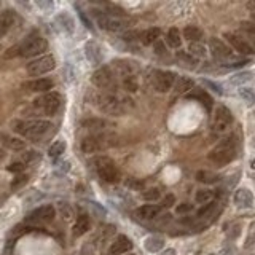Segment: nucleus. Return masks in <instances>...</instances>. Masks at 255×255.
<instances>
[{
  "mask_svg": "<svg viewBox=\"0 0 255 255\" xmlns=\"http://www.w3.org/2000/svg\"><path fill=\"white\" fill-rule=\"evenodd\" d=\"M161 208L152 206V204H145V206H140L139 209L134 211V217L139 218V220H152L160 214Z\"/></svg>",
  "mask_w": 255,
  "mask_h": 255,
  "instance_id": "nucleus-20",
  "label": "nucleus"
},
{
  "mask_svg": "<svg viewBox=\"0 0 255 255\" xmlns=\"http://www.w3.org/2000/svg\"><path fill=\"white\" fill-rule=\"evenodd\" d=\"M126 185L128 187H131V188H136V190H140L144 187V182L142 180H137V179H129L126 182Z\"/></svg>",
  "mask_w": 255,
  "mask_h": 255,
  "instance_id": "nucleus-46",
  "label": "nucleus"
},
{
  "mask_svg": "<svg viewBox=\"0 0 255 255\" xmlns=\"http://www.w3.org/2000/svg\"><path fill=\"white\" fill-rule=\"evenodd\" d=\"M129 251H132L131 239L125 235H118L115 238V241L110 244L109 251L105 252V255H123V254H128Z\"/></svg>",
  "mask_w": 255,
  "mask_h": 255,
  "instance_id": "nucleus-15",
  "label": "nucleus"
},
{
  "mask_svg": "<svg viewBox=\"0 0 255 255\" xmlns=\"http://www.w3.org/2000/svg\"><path fill=\"white\" fill-rule=\"evenodd\" d=\"M82 126L85 128V129H89V131H101L107 126V123L101 118H89V120H85Z\"/></svg>",
  "mask_w": 255,
  "mask_h": 255,
  "instance_id": "nucleus-31",
  "label": "nucleus"
},
{
  "mask_svg": "<svg viewBox=\"0 0 255 255\" xmlns=\"http://www.w3.org/2000/svg\"><path fill=\"white\" fill-rule=\"evenodd\" d=\"M188 99H196V101H200L203 105H206V109L211 110L212 109V97L206 93L204 89L201 88H193L190 91V94H187Z\"/></svg>",
  "mask_w": 255,
  "mask_h": 255,
  "instance_id": "nucleus-24",
  "label": "nucleus"
},
{
  "mask_svg": "<svg viewBox=\"0 0 255 255\" xmlns=\"http://www.w3.org/2000/svg\"><path fill=\"white\" fill-rule=\"evenodd\" d=\"M166 43L171 48H180L182 45V35L177 27H171L166 34Z\"/></svg>",
  "mask_w": 255,
  "mask_h": 255,
  "instance_id": "nucleus-28",
  "label": "nucleus"
},
{
  "mask_svg": "<svg viewBox=\"0 0 255 255\" xmlns=\"http://www.w3.org/2000/svg\"><path fill=\"white\" fill-rule=\"evenodd\" d=\"M187 53L190 54V56H193L195 59H198V58H204V56H206V46H204L201 42L200 43H190V46H188V49H187Z\"/></svg>",
  "mask_w": 255,
  "mask_h": 255,
  "instance_id": "nucleus-33",
  "label": "nucleus"
},
{
  "mask_svg": "<svg viewBox=\"0 0 255 255\" xmlns=\"http://www.w3.org/2000/svg\"><path fill=\"white\" fill-rule=\"evenodd\" d=\"M26 180H27V177H23V175H21V177H18V180H16L15 183H13L11 187H18L19 183H23V182H26Z\"/></svg>",
  "mask_w": 255,
  "mask_h": 255,
  "instance_id": "nucleus-52",
  "label": "nucleus"
},
{
  "mask_svg": "<svg viewBox=\"0 0 255 255\" xmlns=\"http://www.w3.org/2000/svg\"><path fill=\"white\" fill-rule=\"evenodd\" d=\"M123 88L126 91H129V93H136L137 88H139V83H137V79L134 75H129V77H123Z\"/></svg>",
  "mask_w": 255,
  "mask_h": 255,
  "instance_id": "nucleus-35",
  "label": "nucleus"
},
{
  "mask_svg": "<svg viewBox=\"0 0 255 255\" xmlns=\"http://www.w3.org/2000/svg\"><path fill=\"white\" fill-rule=\"evenodd\" d=\"M211 255H215V254H211Z\"/></svg>",
  "mask_w": 255,
  "mask_h": 255,
  "instance_id": "nucleus-55",
  "label": "nucleus"
},
{
  "mask_svg": "<svg viewBox=\"0 0 255 255\" xmlns=\"http://www.w3.org/2000/svg\"><path fill=\"white\" fill-rule=\"evenodd\" d=\"M97 174L99 177L107 183H118L122 179V171L110 158H99L96 161Z\"/></svg>",
  "mask_w": 255,
  "mask_h": 255,
  "instance_id": "nucleus-4",
  "label": "nucleus"
},
{
  "mask_svg": "<svg viewBox=\"0 0 255 255\" xmlns=\"http://www.w3.org/2000/svg\"><path fill=\"white\" fill-rule=\"evenodd\" d=\"M175 82V74L171 70H157L153 77V86L158 93H168L171 91Z\"/></svg>",
  "mask_w": 255,
  "mask_h": 255,
  "instance_id": "nucleus-9",
  "label": "nucleus"
},
{
  "mask_svg": "<svg viewBox=\"0 0 255 255\" xmlns=\"http://www.w3.org/2000/svg\"><path fill=\"white\" fill-rule=\"evenodd\" d=\"M85 53H86L88 61L96 64V66L102 62V51L96 42H88V43L85 45Z\"/></svg>",
  "mask_w": 255,
  "mask_h": 255,
  "instance_id": "nucleus-21",
  "label": "nucleus"
},
{
  "mask_svg": "<svg viewBox=\"0 0 255 255\" xmlns=\"http://www.w3.org/2000/svg\"><path fill=\"white\" fill-rule=\"evenodd\" d=\"M155 49H157V54H163L165 53V46H163V43H158V42H155Z\"/></svg>",
  "mask_w": 255,
  "mask_h": 255,
  "instance_id": "nucleus-51",
  "label": "nucleus"
},
{
  "mask_svg": "<svg viewBox=\"0 0 255 255\" xmlns=\"http://www.w3.org/2000/svg\"><path fill=\"white\" fill-rule=\"evenodd\" d=\"M117 66V69L120 70V74H122L123 77H129V75H134V72H136V66H134V62H129V61H117L113 62Z\"/></svg>",
  "mask_w": 255,
  "mask_h": 255,
  "instance_id": "nucleus-30",
  "label": "nucleus"
},
{
  "mask_svg": "<svg viewBox=\"0 0 255 255\" xmlns=\"http://www.w3.org/2000/svg\"><path fill=\"white\" fill-rule=\"evenodd\" d=\"M8 171L10 172H21V171H24V165L23 163H11V165L8 166Z\"/></svg>",
  "mask_w": 255,
  "mask_h": 255,
  "instance_id": "nucleus-49",
  "label": "nucleus"
},
{
  "mask_svg": "<svg viewBox=\"0 0 255 255\" xmlns=\"http://www.w3.org/2000/svg\"><path fill=\"white\" fill-rule=\"evenodd\" d=\"M66 148H67V144L64 142V140H56V142L51 144V147L48 148V155L51 158H58L66 152Z\"/></svg>",
  "mask_w": 255,
  "mask_h": 255,
  "instance_id": "nucleus-32",
  "label": "nucleus"
},
{
  "mask_svg": "<svg viewBox=\"0 0 255 255\" xmlns=\"http://www.w3.org/2000/svg\"><path fill=\"white\" fill-rule=\"evenodd\" d=\"M208 158L215 163V165L218 166H225L228 165V163H231L233 160L236 158V150H235V145H233V142H222L218 144L214 150H212Z\"/></svg>",
  "mask_w": 255,
  "mask_h": 255,
  "instance_id": "nucleus-5",
  "label": "nucleus"
},
{
  "mask_svg": "<svg viewBox=\"0 0 255 255\" xmlns=\"http://www.w3.org/2000/svg\"><path fill=\"white\" fill-rule=\"evenodd\" d=\"M241 31L247 32L252 37V35L255 34V27L252 26V23H241Z\"/></svg>",
  "mask_w": 255,
  "mask_h": 255,
  "instance_id": "nucleus-48",
  "label": "nucleus"
},
{
  "mask_svg": "<svg viewBox=\"0 0 255 255\" xmlns=\"http://www.w3.org/2000/svg\"><path fill=\"white\" fill-rule=\"evenodd\" d=\"M97 251V238H93L88 243H85L82 251H80V255H94Z\"/></svg>",
  "mask_w": 255,
  "mask_h": 255,
  "instance_id": "nucleus-37",
  "label": "nucleus"
},
{
  "mask_svg": "<svg viewBox=\"0 0 255 255\" xmlns=\"http://www.w3.org/2000/svg\"><path fill=\"white\" fill-rule=\"evenodd\" d=\"M54 86V82L51 79H35L29 83H24V88L34 93H49Z\"/></svg>",
  "mask_w": 255,
  "mask_h": 255,
  "instance_id": "nucleus-19",
  "label": "nucleus"
},
{
  "mask_svg": "<svg viewBox=\"0 0 255 255\" xmlns=\"http://www.w3.org/2000/svg\"><path fill=\"white\" fill-rule=\"evenodd\" d=\"M196 180L203 182V183H217L218 182V175H215L211 171H198L196 172Z\"/></svg>",
  "mask_w": 255,
  "mask_h": 255,
  "instance_id": "nucleus-34",
  "label": "nucleus"
},
{
  "mask_svg": "<svg viewBox=\"0 0 255 255\" xmlns=\"http://www.w3.org/2000/svg\"><path fill=\"white\" fill-rule=\"evenodd\" d=\"M144 247H145V251L147 252H150V254H157L160 251H163V247H165V239H163L161 236H148L145 239V243H144Z\"/></svg>",
  "mask_w": 255,
  "mask_h": 255,
  "instance_id": "nucleus-25",
  "label": "nucleus"
},
{
  "mask_svg": "<svg viewBox=\"0 0 255 255\" xmlns=\"http://www.w3.org/2000/svg\"><path fill=\"white\" fill-rule=\"evenodd\" d=\"M6 147L10 148V150H15V152H19V150H24L26 148V142L24 140H21L18 137H10V139H6Z\"/></svg>",
  "mask_w": 255,
  "mask_h": 255,
  "instance_id": "nucleus-38",
  "label": "nucleus"
},
{
  "mask_svg": "<svg viewBox=\"0 0 255 255\" xmlns=\"http://www.w3.org/2000/svg\"><path fill=\"white\" fill-rule=\"evenodd\" d=\"M217 204H218V203H209V204H206V206L201 208L200 211H198V217H201V218H206V217H209V215L212 214V212L215 211Z\"/></svg>",
  "mask_w": 255,
  "mask_h": 255,
  "instance_id": "nucleus-42",
  "label": "nucleus"
},
{
  "mask_svg": "<svg viewBox=\"0 0 255 255\" xmlns=\"http://www.w3.org/2000/svg\"><path fill=\"white\" fill-rule=\"evenodd\" d=\"M212 191L211 190H198L196 191V201L201 203V204H206L212 200Z\"/></svg>",
  "mask_w": 255,
  "mask_h": 255,
  "instance_id": "nucleus-40",
  "label": "nucleus"
},
{
  "mask_svg": "<svg viewBox=\"0 0 255 255\" xmlns=\"http://www.w3.org/2000/svg\"><path fill=\"white\" fill-rule=\"evenodd\" d=\"M177 59H180L182 62H185V64H188V67H195L196 66V61L198 59H195L193 56H190L187 51H177Z\"/></svg>",
  "mask_w": 255,
  "mask_h": 255,
  "instance_id": "nucleus-41",
  "label": "nucleus"
},
{
  "mask_svg": "<svg viewBox=\"0 0 255 255\" xmlns=\"http://www.w3.org/2000/svg\"><path fill=\"white\" fill-rule=\"evenodd\" d=\"M209 49H211V53L215 59H228L231 56V49L218 39H211L209 40Z\"/></svg>",
  "mask_w": 255,
  "mask_h": 255,
  "instance_id": "nucleus-17",
  "label": "nucleus"
},
{
  "mask_svg": "<svg viewBox=\"0 0 255 255\" xmlns=\"http://www.w3.org/2000/svg\"><path fill=\"white\" fill-rule=\"evenodd\" d=\"M93 83L94 86L101 88V89H109L113 86V83H115V75H113L112 69L109 66H101L99 69L94 70L93 74Z\"/></svg>",
  "mask_w": 255,
  "mask_h": 255,
  "instance_id": "nucleus-10",
  "label": "nucleus"
},
{
  "mask_svg": "<svg viewBox=\"0 0 255 255\" xmlns=\"http://www.w3.org/2000/svg\"><path fill=\"white\" fill-rule=\"evenodd\" d=\"M125 99H120L115 94H96L94 97V105L101 110L105 115H112V117H120L123 115L126 107H125Z\"/></svg>",
  "mask_w": 255,
  "mask_h": 255,
  "instance_id": "nucleus-3",
  "label": "nucleus"
},
{
  "mask_svg": "<svg viewBox=\"0 0 255 255\" xmlns=\"http://www.w3.org/2000/svg\"><path fill=\"white\" fill-rule=\"evenodd\" d=\"M58 23H61V27L66 32H74V19L70 18L69 15H66V13H64V15H59L58 16Z\"/></svg>",
  "mask_w": 255,
  "mask_h": 255,
  "instance_id": "nucleus-36",
  "label": "nucleus"
},
{
  "mask_svg": "<svg viewBox=\"0 0 255 255\" xmlns=\"http://www.w3.org/2000/svg\"><path fill=\"white\" fill-rule=\"evenodd\" d=\"M160 196H161V193H160V190L157 187L148 188V190H145L144 193H142V198H144L145 201H158Z\"/></svg>",
  "mask_w": 255,
  "mask_h": 255,
  "instance_id": "nucleus-39",
  "label": "nucleus"
},
{
  "mask_svg": "<svg viewBox=\"0 0 255 255\" xmlns=\"http://www.w3.org/2000/svg\"><path fill=\"white\" fill-rule=\"evenodd\" d=\"M239 96L247 102V105L254 104V91H252V88H241L239 89Z\"/></svg>",
  "mask_w": 255,
  "mask_h": 255,
  "instance_id": "nucleus-43",
  "label": "nucleus"
},
{
  "mask_svg": "<svg viewBox=\"0 0 255 255\" xmlns=\"http://www.w3.org/2000/svg\"><path fill=\"white\" fill-rule=\"evenodd\" d=\"M223 37L226 39V42H228V43L233 48L236 49L238 53H241V54H252L254 53L252 45L246 39L241 37V35H236V34H233V32H225Z\"/></svg>",
  "mask_w": 255,
  "mask_h": 255,
  "instance_id": "nucleus-14",
  "label": "nucleus"
},
{
  "mask_svg": "<svg viewBox=\"0 0 255 255\" xmlns=\"http://www.w3.org/2000/svg\"><path fill=\"white\" fill-rule=\"evenodd\" d=\"M233 123V113L228 107H217L215 115H214V125H212V129L215 132H225L228 129V126Z\"/></svg>",
  "mask_w": 255,
  "mask_h": 255,
  "instance_id": "nucleus-12",
  "label": "nucleus"
},
{
  "mask_svg": "<svg viewBox=\"0 0 255 255\" xmlns=\"http://www.w3.org/2000/svg\"><path fill=\"white\" fill-rule=\"evenodd\" d=\"M129 255H136V254H129Z\"/></svg>",
  "mask_w": 255,
  "mask_h": 255,
  "instance_id": "nucleus-54",
  "label": "nucleus"
},
{
  "mask_svg": "<svg viewBox=\"0 0 255 255\" xmlns=\"http://www.w3.org/2000/svg\"><path fill=\"white\" fill-rule=\"evenodd\" d=\"M56 217V209L51 204H45V206H40L37 209H34L29 215H27L26 222L34 223V225H45L49 223Z\"/></svg>",
  "mask_w": 255,
  "mask_h": 255,
  "instance_id": "nucleus-8",
  "label": "nucleus"
},
{
  "mask_svg": "<svg viewBox=\"0 0 255 255\" xmlns=\"http://www.w3.org/2000/svg\"><path fill=\"white\" fill-rule=\"evenodd\" d=\"M53 125L46 120H26V122H18L15 125V131L19 136L27 139H42L51 131Z\"/></svg>",
  "mask_w": 255,
  "mask_h": 255,
  "instance_id": "nucleus-2",
  "label": "nucleus"
},
{
  "mask_svg": "<svg viewBox=\"0 0 255 255\" xmlns=\"http://www.w3.org/2000/svg\"><path fill=\"white\" fill-rule=\"evenodd\" d=\"M160 35H161V29H158V27H150V29L139 34V40L142 42L144 45H153L155 42H158Z\"/></svg>",
  "mask_w": 255,
  "mask_h": 255,
  "instance_id": "nucleus-26",
  "label": "nucleus"
},
{
  "mask_svg": "<svg viewBox=\"0 0 255 255\" xmlns=\"http://www.w3.org/2000/svg\"><path fill=\"white\" fill-rule=\"evenodd\" d=\"M107 139L104 136H99V134H94V136H88L82 140V150L83 153H96V152H101L107 147Z\"/></svg>",
  "mask_w": 255,
  "mask_h": 255,
  "instance_id": "nucleus-13",
  "label": "nucleus"
},
{
  "mask_svg": "<svg viewBox=\"0 0 255 255\" xmlns=\"http://www.w3.org/2000/svg\"><path fill=\"white\" fill-rule=\"evenodd\" d=\"M183 37H185L190 43H200L203 39V31L196 26H187L183 29Z\"/></svg>",
  "mask_w": 255,
  "mask_h": 255,
  "instance_id": "nucleus-27",
  "label": "nucleus"
},
{
  "mask_svg": "<svg viewBox=\"0 0 255 255\" xmlns=\"http://www.w3.org/2000/svg\"><path fill=\"white\" fill-rule=\"evenodd\" d=\"M46 48H48L46 40L39 34H32V35H29V37H26L21 43L6 49V53L3 56L6 59L34 58V56H39L43 51H46Z\"/></svg>",
  "mask_w": 255,
  "mask_h": 255,
  "instance_id": "nucleus-1",
  "label": "nucleus"
},
{
  "mask_svg": "<svg viewBox=\"0 0 255 255\" xmlns=\"http://www.w3.org/2000/svg\"><path fill=\"white\" fill-rule=\"evenodd\" d=\"M96 23H97L99 27H101V29L109 31V32H120L126 27V23L123 19H120L118 16H113V15H107V13L97 15L96 16Z\"/></svg>",
  "mask_w": 255,
  "mask_h": 255,
  "instance_id": "nucleus-11",
  "label": "nucleus"
},
{
  "mask_svg": "<svg viewBox=\"0 0 255 255\" xmlns=\"http://www.w3.org/2000/svg\"><path fill=\"white\" fill-rule=\"evenodd\" d=\"M91 230V220L86 214H82L79 218H77V222L74 225V236L80 238L83 235H86V233Z\"/></svg>",
  "mask_w": 255,
  "mask_h": 255,
  "instance_id": "nucleus-22",
  "label": "nucleus"
},
{
  "mask_svg": "<svg viewBox=\"0 0 255 255\" xmlns=\"http://www.w3.org/2000/svg\"><path fill=\"white\" fill-rule=\"evenodd\" d=\"M16 23V13L13 10H3L0 11V39H3L6 34L10 32V29Z\"/></svg>",
  "mask_w": 255,
  "mask_h": 255,
  "instance_id": "nucleus-16",
  "label": "nucleus"
},
{
  "mask_svg": "<svg viewBox=\"0 0 255 255\" xmlns=\"http://www.w3.org/2000/svg\"><path fill=\"white\" fill-rule=\"evenodd\" d=\"M251 80H252V72H249V70H246V72H238L233 77H230V83L235 85V86H241V88H243V85H246Z\"/></svg>",
  "mask_w": 255,
  "mask_h": 255,
  "instance_id": "nucleus-29",
  "label": "nucleus"
},
{
  "mask_svg": "<svg viewBox=\"0 0 255 255\" xmlns=\"http://www.w3.org/2000/svg\"><path fill=\"white\" fill-rule=\"evenodd\" d=\"M235 204L241 209H251L254 204V195L249 188H239L235 193Z\"/></svg>",
  "mask_w": 255,
  "mask_h": 255,
  "instance_id": "nucleus-18",
  "label": "nucleus"
},
{
  "mask_svg": "<svg viewBox=\"0 0 255 255\" xmlns=\"http://www.w3.org/2000/svg\"><path fill=\"white\" fill-rule=\"evenodd\" d=\"M193 88H195V83L191 79H188V77H175V82H174L175 94H185Z\"/></svg>",
  "mask_w": 255,
  "mask_h": 255,
  "instance_id": "nucleus-23",
  "label": "nucleus"
},
{
  "mask_svg": "<svg viewBox=\"0 0 255 255\" xmlns=\"http://www.w3.org/2000/svg\"><path fill=\"white\" fill-rule=\"evenodd\" d=\"M160 255H175V251L174 249H166V251H163Z\"/></svg>",
  "mask_w": 255,
  "mask_h": 255,
  "instance_id": "nucleus-53",
  "label": "nucleus"
},
{
  "mask_svg": "<svg viewBox=\"0 0 255 255\" xmlns=\"http://www.w3.org/2000/svg\"><path fill=\"white\" fill-rule=\"evenodd\" d=\"M218 255H239V251L236 249V246L228 244V246L223 247V249L220 251V254H218Z\"/></svg>",
  "mask_w": 255,
  "mask_h": 255,
  "instance_id": "nucleus-44",
  "label": "nucleus"
},
{
  "mask_svg": "<svg viewBox=\"0 0 255 255\" xmlns=\"http://www.w3.org/2000/svg\"><path fill=\"white\" fill-rule=\"evenodd\" d=\"M203 83H204V86H208V88H211L212 91H215L217 94H223V91H222V88H220V86H218V85L212 83V82H209V80H204Z\"/></svg>",
  "mask_w": 255,
  "mask_h": 255,
  "instance_id": "nucleus-47",
  "label": "nucleus"
},
{
  "mask_svg": "<svg viewBox=\"0 0 255 255\" xmlns=\"http://www.w3.org/2000/svg\"><path fill=\"white\" fill-rule=\"evenodd\" d=\"M174 203H175V198H174V195H166V198H165V200H163L161 208H171Z\"/></svg>",
  "mask_w": 255,
  "mask_h": 255,
  "instance_id": "nucleus-50",
  "label": "nucleus"
},
{
  "mask_svg": "<svg viewBox=\"0 0 255 255\" xmlns=\"http://www.w3.org/2000/svg\"><path fill=\"white\" fill-rule=\"evenodd\" d=\"M35 105L43 110L45 115L53 117L62 107V96L59 93H56V91H49V93H45L40 99H37Z\"/></svg>",
  "mask_w": 255,
  "mask_h": 255,
  "instance_id": "nucleus-6",
  "label": "nucleus"
},
{
  "mask_svg": "<svg viewBox=\"0 0 255 255\" xmlns=\"http://www.w3.org/2000/svg\"><path fill=\"white\" fill-rule=\"evenodd\" d=\"M191 209H193V206L188 203H183V204H179V206L175 208V212L177 214H187V212H190Z\"/></svg>",
  "mask_w": 255,
  "mask_h": 255,
  "instance_id": "nucleus-45",
  "label": "nucleus"
},
{
  "mask_svg": "<svg viewBox=\"0 0 255 255\" xmlns=\"http://www.w3.org/2000/svg\"><path fill=\"white\" fill-rule=\"evenodd\" d=\"M54 67H56V59L53 56L45 54L27 64V72H29L31 77H42L54 70Z\"/></svg>",
  "mask_w": 255,
  "mask_h": 255,
  "instance_id": "nucleus-7",
  "label": "nucleus"
}]
</instances>
